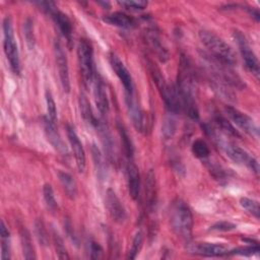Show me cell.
Listing matches in <instances>:
<instances>
[{
  "label": "cell",
  "mask_w": 260,
  "mask_h": 260,
  "mask_svg": "<svg viewBox=\"0 0 260 260\" xmlns=\"http://www.w3.org/2000/svg\"><path fill=\"white\" fill-rule=\"evenodd\" d=\"M54 54L56 59V64L58 67L60 82L62 88L65 92L70 91V79H69V68H68V61L66 54L63 50L61 43L56 40L54 42Z\"/></svg>",
  "instance_id": "cell-11"
},
{
  "label": "cell",
  "mask_w": 260,
  "mask_h": 260,
  "mask_svg": "<svg viewBox=\"0 0 260 260\" xmlns=\"http://www.w3.org/2000/svg\"><path fill=\"white\" fill-rule=\"evenodd\" d=\"M20 242H21V248H22V253L23 257L25 259H36V254H35V249L32 246V242L29 236V233L22 228L20 231Z\"/></svg>",
  "instance_id": "cell-24"
},
{
  "label": "cell",
  "mask_w": 260,
  "mask_h": 260,
  "mask_svg": "<svg viewBox=\"0 0 260 260\" xmlns=\"http://www.w3.org/2000/svg\"><path fill=\"white\" fill-rule=\"evenodd\" d=\"M141 245H142V234L140 232H137L135 234L134 238H133L132 245H131V248H130L129 252H128L127 258L128 259H135L137 254L139 253Z\"/></svg>",
  "instance_id": "cell-36"
},
{
  "label": "cell",
  "mask_w": 260,
  "mask_h": 260,
  "mask_svg": "<svg viewBox=\"0 0 260 260\" xmlns=\"http://www.w3.org/2000/svg\"><path fill=\"white\" fill-rule=\"evenodd\" d=\"M77 57L80 73L85 84L93 81L95 75L93 66V50L87 40L81 39L77 46Z\"/></svg>",
  "instance_id": "cell-7"
},
{
  "label": "cell",
  "mask_w": 260,
  "mask_h": 260,
  "mask_svg": "<svg viewBox=\"0 0 260 260\" xmlns=\"http://www.w3.org/2000/svg\"><path fill=\"white\" fill-rule=\"evenodd\" d=\"M53 241H54V245H55V249H56V254L58 256L59 259H68L69 255L67 253V250L64 246L63 240L60 237V235L54 231L53 232Z\"/></svg>",
  "instance_id": "cell-33"
},
{
  "label": "cell",
  "mask_w": 260,
  "mask_h": 260,
  "mask_svg": "<svg viewBox=\"0 0 260 260\" xmlns=\"http://www.w3.org/2000/svg\"><path fill=\"white\" fill-rule=\"evenodd\" d=\"M146 41L148 43V45L150 46V48L153 50V52L156 54L157 58L165 62L169 59V52L168 50L165 48V46L162 45L158 35L156 34L155 30L149 29L146 31Z\"/></svg>",
  "instance_id": "cell-20"
},
{
  "label": "cell",
  "mask_w": 260,
  "mask_h": 260,
  "mask_svg": "<svg viewBox=\"0 0 260 260\" xmlns=\"http://www.w3.org/2000/svg\"><path fill=\"white\" fill-rule=\"evenodd\" d=\"M118 131H119L121 141H122V144H123L124 151H125L126 155L128 157H132V155L134 153V147H133V143L130 139V136L128 135V133H127L126 129L123 127V125H121L119 123H118Z\"/></svg>",
  "instance_id": "cell-27"
},
{
  "label": "cell",
  "mask_w": 260,
  "mask_h": 260,
  "mask_svg": "<svg viewBox=\"0 0 260 260\" xmlns=\"http://www.w3.org/2000/svg\"><path fill=\"white\" fill-rule=\"evenodd\" d=\"M177 92L182 108L185 109L187 115L192 119L198 118V109L195 101V78L189 60L182 55L178 69Z\"/></svg>",
  "instance_id": "cell-1"
},
{
  "label": "cell",
  "mask_w": 260,
  "mask_h": 260,
  "mask_svg": "<svg viewBox=\"0 0 260 260\" xmlns=\"http://www.w3.org/2000/svg\"><path fill=\"white\" fill-rule=\"evenodd\" d=\"M162 134L166 138H170L174 135L175 131H176V123H175V120L172 119V118H167L164 122V125H162Z\"/></svg>",
  "instance_id": "cell-38"
},
{
  "label": "cell",
  "mask_w": 260,
  "mask_h": 260,
  "mask_svg": "<svg viewBox=\"0 0 260 260\" xmlns=\"http://www.w3.org/2000/svg\"><path fill=\"white\" fill-rule=\"evenodd\" d=\"M93 96L96 108L103 116H106L109 113V100L106 91L105 84L102 78L99 75H94L93 77Z\"/></svg>",
  "instance_id": "cell-17"
},
{
  "label": "cell",
  "mask_w": 260,
  "mask_h": 260,
  "mask_svg": "<svg viewBox=\"0 0 260 260\" xmlns=\"http://www.w3.org/2000/svg\"><path fill=\"white\" fill-rule=\"evenodd\" d=\"M91 153H92V157H93L94 166L96 168L98 175L100 178H102L103 176L106 175V164L104 162V158L102 156L100 149L94 144L91 146Z\"/></svg>",
  "instance_id": "cell-30"
},
{
  "label": "cell",
  "mask_w": 260,
  "mask_h": 260,
  "mask_svg": "<svg viewBox=\"0 0 260 260\" xmlns=\"http://www.w3.org/2000/svg\"><path fill=\"white\" fill-rule=\"evenodd\" d=\"M127 186L129 195L136 200L140 192V175L137 166L133 161H129L127 165Z\"/></svg>",
  "instance_id": "cell-19"
},
{
  "label": "cell",
  "mask_w": 260,
  "mask_h": 260,
  "mask_svg": "<svg viewBox=\"0 0 260 260\" xmlns=\"http://www.w3.org/2000/svg\"><path fill=\"white\" fill-rule=\"evenodd\" d=\"M234 38L237 41L241 56L243 58V61L245 63V67L256 77H259V62L257 59L256 54L252 50L248 40L246 37L242 34V31L236 29L234 30Z\"/></svg>",
  "instance_id": "cell-8"
},
{
  "label": "cell",
  "mask_w": 260,
  "mask_h": 260,
  "mask_svg": "<svg viewBox=\"0 0 260 260\" xmlns=\"http://www.w3.org/2000/svg\"><path fill=\"white\" fill-rule=\"evenodd\" d=\"M0 235H1V238H9L10 236L9 231L3 220H1V224H0Z\"/></svg>",
  "instance_id": "cell-44"
},
{
  "label": "cell",
  "mask_w": 260,
  "mask_h": 260,
  "mask_svg": "<svg viewBox=\"0 0 260 260\" xmlns=\"http://www.w3.org/2000/svg\"><path fill=\"white\" fill-rule=\"evenodd\" d=\"M43 197L47 208L51 211H55L58 208L57 201L55 199L53 188L50 184H45L43 187Z\"/></svg>",
  "instance_id": "cell-28"
},
{
  "label": "cell",
  "mask_w": 260,
  "mask_h": 260,
  "mask_svg": "<svg viewBox=\"0 0 260 260\" xmlns=\"http://www.w3.org/2000/svg\"><path fill=\"white\" fill-rule=\"evenodd\" d=\"M204 128H205V131L208 133V135L212 137V139L217 143V145L222 149V151L225 153V155L230 159H232L235 164H238V165H246L252 170V172L258 175L259 165L256 158L251 156L246 150H244L239 145L220 138L218 134L215 133L214 130H212L210 127L204 126Z\"/></svg>",
  "instance_id": "cell-3"
},
{
  "label": "cell",
  "mask_w": 260,
  "mask_h": 260,
  "mask_svg": "<svg viewBox=\"0 0 260 260\" xmlns=\"http://www.w3.org/2000/svg\"><path fill=\"white\" fill-rule=\"evenodd\" d=\"M39 5L42 7V9H44L51 15L63 37L67 40L68 44H70V42L72 41V23L69 17L65 13L60 11L53 2H40Z\"/></svg>",
  "instance_id": "cell-9"
},
{
  "label": "cell",
  "mask_w": 260,
  "mask_h": 260,
  "mask_svg": "<svg viewBox=\"0 0 260 260\" xmlns=\"http://www.w3.org/2000/svg\"><path fill=\"white\" fill-rule=\"evenodd\" d=\"M145 192H146V202L147 206L150 207L154 204L155 200V178L152 170H150L147 173L146 176V186H145Z\"/></svg>",
  "instance_id": "cell-25"
},
{
  "label": "cell",
  "mask_w": 260,
  "mask_h": 260,
  "mask_svg": "<svg viewBox=\"0 0 260 260\" xmlns=\"http://www.w3.org/2000/svg\"><path fill=\"white\" fill-rule=\"evenodd\" d=\"M35 232L36 236L42 246H47L48 245V234L45 228L44 222L41 219H37L35 221Z\"/></svg>",
  "instance_id": "cell-35"
},
{
  "label": "cell",
  "mask_w": 260,
  "mask_h": 260,
  "mask_svg": "<svg viewBox=\"0 0 260 260\" xmlns=\"http://www.w3.org/2000/svg\"><path fill=\"white\" fill-rule=\"evenodd\" d=\"M64 226H65V231H66V234H67L68 238H69V239L74 243V245H75V246H78L77 238H76V236H75V234H74V231H73L72 224H71V222H70V220H69V219H66Z\"/></svg>",
  "instance_id": "cell-43"
},
{
  "label": "cell",
  "mask_w": 260,
  "mask_h": 260,
  "mask_svg": "<svg viewBox=\"0 0 260 260\" xmlns=\"http://www.w3.org/2000/svg\"><path fill=\"white\" fill-rule=\"evenodd\" d=\"M23 35L29 50H31L35 47V36H34V22L29 17H27L23 22Z\"/></svg>",
  "instance_id": "cell-32"
},
{
  "label": "cell",
  "mask_w": 260,
  "mask_h": 260,
  "mask_svg": "<svg viewBox=\"0 0 260 260\" xmlns=\"http://www.w3.org/2000/svg\"><path fill=\"white\" fill-rule=\"evenodd\" d=\"M126 105L129 112V116L132 120V123L137 131H144L146 123H145V117L144 113L140 109L136 99L134 98V94H127L126 93Z\"/></svg>",
  "instance_id": "cell-16"
},
{
  "label": "cell",
  "mask_w": 260,
  "mask_h": 260,
  "mask_svg": "<svg viewBox=\"0 0 260 260\" xmlns=\"http://www.w3.org/2000/svg\"><path fill=\"white\" fill-rule=\"evenodd\" d=\"M199 39L215 60L225 65H234L237 62L235 52L230 45L214 32L202 29L199 31Z\"/></svg>",
  "instance_id": "cell-4"
},
{
  "label": "cell",
  "mask_w": 260,
  "mask_h": 260,
  "mask_svg": "<svg viewBox=\"0 0 260 260\" xmlns=\"http://www.w3.org/2000/svg\"><path fill=\"white\" fill-rule=\"evenodd\" d=\"M57 176L59 178V181H60L66 195L70 199H74L77 195V185H76L74 178L67 172H64L61 170L57 171Z\"/></svg>",
  "instance_id": "cell-22"
},
{
  "label": "cell",
  "mask_w": 260,
  "mask_h": 260,
  "mask_svg": "<svg viewBox=\"0 0 260 260\" xmlns=\"http://www.w3.org/2000/svg\"><path fill=\"white\" fill-rule=\"evenodd\" d=\"M240 204L241 206L246 209L250 214H252L255 218H259V203L258 201L251 199V198H247V197H242L240 199Z\"/></svg>",
  "instance_id": "cell-31"
},
{
  "label": "cell",
  "mask_w": 260,
  "mask_h": 260,
  "mask_svg": "<svg viewBox=\"0 0 260 260\" xmlns=\"http://www.w3.org/2000/svg\"><path fill=\"white\" fill-rule=\"evenodd\" d=\"M89 250H90V258L91 259H98L102 256L103 249L96 242H93V241L90 242Z\"/></svg>",
  "instance_id": "cell-42"
},
{
  "label": "cell",
  "mask_w": 260,
  "mask_h": 260,
  "mask_svg": "<svg viewBox=\"0 0 260 260\" xmlns=\"http://www.w3.org/2000/svg\"><path fill=\"white\" fill-rule=\"evenodd\" d=\"M44 129L47 136L48 141L51 143V145L61 154V155H67V147L65 143L63 142L61 136L57 132L55 128V124L48 118L44 120Z\"/></svg>",
  "instance_id": "cell-18"
},
{
  "label": "cell",
  "mask_w": 260,
  "mask_h": 260,
  "mask_svg": "<svg viewBox=\"0 0 260 260\" xmlns=\"http://www.w3.org/2000/svg\"><path fill=\"white\" fill-rule=\"evenodd\" d=\"M46 104H47L48 118L55 124L57 121V109H56L55 101L49 89L46 90Z\"/></svg>",
  "instance_id": "cell-34"
},
{
  "label": "cell",
  "mask_w": 260,
  "mask_h": 260,
  "mask_svg": "<svg viewBox=\"0 0 260 260\" xmlns=\"http://www.w3.org/2000/svg\"><path fill=\"white\" fill-rule=\"evenodd\" d=\"M231 254H235V255H242V256H251L254 254L259 253V247L258 244H252L250 246L244 247V248H237L233 251H230Z\"/></svg>",
  "instance_id": "cell-37"
},
{
  "label": "cell",
  "mask_w": 260,
  "mask_h": 260,
  "mask_svg": "<svg viewBox=\"0 0 260 260\" xmlns=\"http://www.w3.org/2000/svg\"><path fill=\"white\" fill-rule=\"evenodd\" d=\"M188 252L198 256L204 257H218L228 254V250L223 245L215 243H193L189 244L187 248Z\"/></svg>",
  "instance_id": "cell-13"
},
{
  "label": "cell",
  "mask_w": 260,
  "mask_h": 260,
  "mask_svg": "<svg viewBox=\"0 0 260 260\" xmlns=\"http://www.w3.org/2000/svg\"><path fill=\"white\" fill-rule=\"evenodd\" d=\"M119 4L131 10H142L147 6L146 1H120Z\"/></svg>",
  "instance_id": "cell-39"
},
{
  "label": "cell",
  "mask_w": 260,
  "mask_h": 260,
  "mask_svg": "<svg viewBox=\"0 0 260 260\" xmlns=\"http://www.w3.org/2000/svg\"><path fill=\"white\" fill-rule=\"evenodd\" d=\"M109 61L111 64L112 69L116 73V75L119 77L121 82L124 85L125 91L127 94H134V84H133V79L131 74L129 73L128 69L124 65V63L120 60V58L114 54L110 53L109 55Z\"/></svg>",
  "instance_id": "cell-12"
},
{
  "label": "cell",
  "mask_w": 260,
  "mask_h": 260,
  "mask_svg": "<svg viewBox=\"0 0 260 260\" xmlns=\"http://www.w3.org/2000/svg\"><path fill=\"white\" fill-rule=\"evenodd\" d=\"M192 152L196 157L201 158V159L207 158L210 153L208 145L202 139H196L192 143Z\"/></svg>",
  "instance_id": "cell-29"
},
{
  "label": "cell",
  "mask_w": 260,
  "mask_h": 260,
  "mask_svg": "<svg viewBox=\"0 0 260 260\" xmlns=\"http://www.w3.org/2000/svg\"><path fill=\"white\" fill-rule=\"evenodd\" d=\"M10 258V245L9 238H2L1 242V259L8 260Z\"/></svg>",
  "instance_id": "cell-41"
},
{
  "label": "cell",
  "mask_w": 260,
  "mask_h": 260,
  "mask_svg": "<svg viewBox=\"0 0 260 260\" xmlns=\"http://www.w3.org/2000/svg\"><path fill=\"white\" fill-rule=\"evenodd\" d=\"M249 11H250V14H251L255 19H256V21H259L260 14H259L258 10H257V9H254V8H250V9H249Z\"/></svg>",
  "instance_id": "cell-45"
},
{
  "label": "cell",
  "mask_w": 260,
  "mask_h": 260,
  "mask_svg": "<svg viewBox=\"0 0 260 260\" xmlns=\"http://www.w3.org/2000/svg\"><path fill=\"white\" fill-rule=\"evenodd\" d=\"M214 122L221 129V131H223L226 135H230V136L236 137V138H242V135L240 134V132L224 117L216 116L214 119Z\"/></svg>",
  "instance_id": "cell-26"
},
{
  "label": "cell",
  "mask_w": 260,
  "mask_h": 260,
  "mask_svg": "<svg viewBox=\"0 0 260 260\" xmlns=\"http://www.w3.org/2000/svg\"><path fill=\"white\" fill-rule=\"evenodd\" d=\"M225 113H226L228 117L239 128H241L245 133H247L251 136H254V137H258L259 130H258V127L254 123L252 118H250L245 113H242L238 109H235V108L230 107V106L225 107Z\"/></svg>",
  "instance_id": "cell-10"
},
{
  "label": "cell",
  "mask_w": 260,
  "mask_h": 260,
  "mask_svg": "<svg viewBox=\"0 0 260 260\" xmlns=\"http://www.w3.org/2000/svg\"><path fill=\"white\" fill-rule=\"evenodd\" d=\"M170 221L174 233L181 239L189 241L192 237L193 230V216L189 206L177 199L171 207Z\"/></svg>",
  "instance_id": "cell-2"
},
{
  "label": "cell",
  "mask_w": 260,
  "mask_h": 260,
  "mask_svg": "<svg viewBox=\"0 0 260 260\" xmlns=\"http://www.w3.org/2000/svg\"><path fill=\"white\" fill-rule=\"evenodd\" d=\"M66 131H67V137H68L71 149H72L74 157H75L77 169L80 173H83L85 170V153H84L82 143H81L78 135L76 134L75 130L73 129V127L67 125Z\"/></svg>",
  "instance_id": "cell-15"
},
{
  "label": "cell",
  "mask_w": 260,
  "mask_h": 260,
  "mask_svg": "<svg viewBox=\"0 0 260 260\" xmlns=\"http://www.w3.org/2000/svg\"><path fill=\"white\" fill-rule=\"evenodd\" d=\"M79 107H80L81 116L83 117L85 122H87L89 125H91L93 127L99 128L100 122L93 115L90 104L84 93H80V95H79Z\"/></svg>",
  "instance_id": "cell-23"
},
{
  "label": "cell",
  "mask_w": 260,
  "mask_h": 260,
  "mask_svg": "<svg viewBox=\"0 0 260 260\" xmlns=\"http://www.w3.org/2000/svg\"><path fill=\"white\" fill-rule=\"evenodd\" d=\"M104 20L112 25L123 27V28H132L136 24V21L134 18L119 11L106 15V17H104Z\"/></svg>",
  "instance_id": "cell-21"
},
{
  "label": "cell",
  "mask_w": 260,
  "mask_h": 260,
  "mask_svg": "<svg viewBox=\"0 0 260 260\" xmlns=\"http://www.w3.org/2000/svg\"><path fill=\"white\" fill-rule=\"evenodd\" d=\"M106 208L112 217V219L116 222H123L126 219V210L124 205L120 201L119 197L115 193L114 190L108 189L106 192V200H105Z\"/></svg>",
  "instance_id": "cell-14"
},
{
  "label": "cell",
  "mask_w": 260,
  "mask_h": 260,
  "mask_svg": "<svg viewBox=\"0 0 260 260\" xmlns=\"http://www.w3.org/2000/svg\"><path fill=\"white\" fill-rule=\"evenodd\" d=\"M147 67H148L150 75L157 87V90H158L161 99L165 102L167 109L173 113L180 112V110L182 109V106H181V102H180L176 87H174L172 84L168 83V81L164 77L160 69L155 64H153L151 61H148Z\"/></svg>",
  "instance_id": "cell-5"
},
{
  "label": "cell",
  "mask_w": 260,
  "mask_h": 260,
  "mask_svg": "<svg viewBox=\"0 0 260 260\" xmlns=\"http://www.w3.org/2000/svg\"><path fill=\"white\" fill-rule=\"evenodd\" d=\"M3 47L10 68L15 74L20 73V60L17 44L15 41L12 21L9 16L3 19Z\"/></svg>",
  "instance_id": "cell-6"
},
{
  "label": "cell",
  "mask_w": 260,
  "mask_h": 260,
  "mask_svg": "<svg viewBox=\"0 0 260 260\" xmlns=\"http://www.w3.org/2000/svg\"><path fill=\"white\" fill-rule=\"evenodd\" d=\"M236 228H237V225L235 223L230 222V221H219V222H216L215 224H213L212 226H210V230L211 231L228 232V231L235 230Z\"/></svg>",
  "instance_id": "cell-40"
}]
</instances>
